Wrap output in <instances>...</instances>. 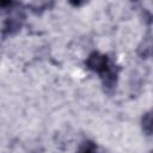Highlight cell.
Masks as SVG:
<instances>
[{"label": "cell", "mask_w": 153, "mask_h": 153, "mask_svg": "<svg viewBox=\"0 0 153 153\" xmlns=\"http://www.w3.org/2000/svg\"><path fill=\"white\" fill-rule=\"evenodd\" d=\"M79 153H96L94 145H93L92 142H87V143H85V145L80 148Z\"/></svg>", "instance_id": "6da1fadb"}]
</instances>
